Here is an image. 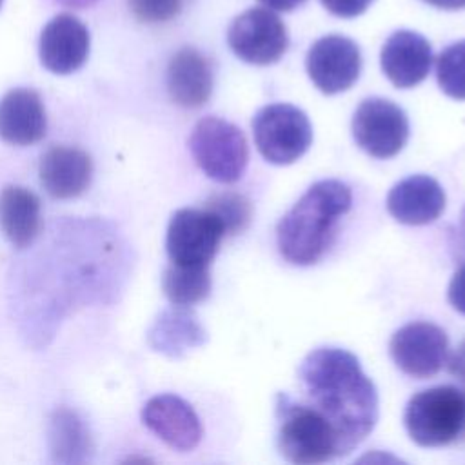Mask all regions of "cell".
Here are the masks:
<instances>
[{
	"label": "cell",
	"mask_w": 465,
	"mask_h": 465,
	"mask_svg": "<svg viewBox=\"0 0 465 465\" xmlns=\"http://www.w3.org/2000/svg\"><path fill=\"white\" fill-rule=\"evenodd\" d=\"M389 351L401 372L425 380L447 361L449 340L441 327L430 322H412L392 334Z\"/></svg>",
	"instance_id": "8fae6325"
},
{
	"label": "cell",
	"mask_w": 465,
	"mask_h": 465,
	"mask_svg": "<svg viewBox=\"0 0 465 465\" xmlns=\"http://www.w3.org/2000/svg\"><path fill=\"white\" fill-rule=\"evenodd\" d=\"M263 5L274 11H292L302 5L305 0H260Z\"/></svg>",
	"instance_id": "4dcf8cb0"
},
{
	"label": "cell",
	"mask_w": 465,
	"mask_h": 465,
	"mask_svg": "<svg viewBox=\"0 0 465 465\" xmlns=\"http://www.w3.org/2000/svg\"><path fill=\"white\" fill-rule=\"evenodd\" d=\"M49 452L58 463H84L91 454V436L84 420L71 409H56L47 427Z\"/></svg>",
	"instance_id": "7402d4cb"
},
{
	"label": "cell",
	"mask_w": 465,
	"mask_h": 465,
	"mask_svg": "<svg viewBox=\"0 0 465 465\" xmlns=\"http://www.w3.org/2000/svg\"><path fill=\"white\" fill-rule=\"evenodd\" d=\"M205 340V329L185 305H173L162 311L147 331V341L153 351L169 358H180L203 345Z\"/></svg>",
	"instance_id": "ffe728a7"
},
{
	"label": "cell",
	"mask_w": 465,
	"mask_h": 465,
	"mask_svg": "<svg viewBox=\"0 0 465 465\" xmlns=\"http://www.w3.org/2000/svg\"><path fill=\"white\" fill-rule=\"evenodd\" d=\"M449 371L454 378L465 383V340L456 347L449 360Z\"/></svg>",
	"instance_id": "f1b7e54d"
},
{
	"label": "cell",
	"mask_w": 465,
	"mask_h": 465,
	"mask_svg": "<svg viewBox=\"0 0 465 465\" xmlns=\"http://www.w3.org/2000/svg\"><path fill=\"white\" fill-rule=\"evenodd\" d=\"M276 441L285 460L300 465H316L345 456L336 429L307 401L280 392L276 396Z\"/></svg>",
	"instance_id": "277c9868"
},
{
	"label": "cell",
	"mask_w": 465,
	"mask_h": 465,
	"mask_svg": "<svg viewBox=\"0 0 465 465\" xmlns=\"http://www.w3.org/2000/svg\"><path fill=\"white\" fill-rule=\"evenodd\" d=\"M352 193L340 180H320L282 216L276 227L280 254L292 265H312L327 251L338 220L351 209Z\"/></svg>",
	"instance_id": "3957f363"
},
{
	"label": "cell",
	"mask_w": 465,
	"mask_h": 465,
	"mask_svg": "<svg viewBox=\"0 0 465 465\" xmlns=\"http://www.w3.org/2000/svg\"><path fill=\"white\" fill-rule=\"evenodd\" d=\"M127 269V245L113 223L54 222L44 243L22 256L11 274L9 298L20 334L33 347H45L78 307L113 303Z\"/></svg>",
	"instance_id": "6da1fadb"
},
{
	"label": "cell",
	"mask_w": 465,
	"mask_h": 465,
	"mask_svg": "<svg viewBox=\"0 0 465 465\" xmlns=\"http://www.w3.org/2000/svg\"><path fill=\"white\" fill-rule=\"evenodd\" d=\"M307 403L336 429L345 454L354 450L378 421V392L358 358L340 347L309 352L298 369Z\"/></svg>",
	"instance_id": "7a4b0ae2"
},
{
	"label": "cell",
	"mask_w": 465,
	"mask_h": 465,
	"mask_svg": "<svg viewBox=\"0 0 465 465\" xmlns=\"http://www.w3.org/2000/svg\"><path fill=\"white\" fill-rule=\"evenodd\" d=\"M323 7L340 18H354L361 15L372 0H322Z\"/></svg>",
	"instance_id": "4316f807"
},
{
	"label": "cell",
	"mask_w": 465,
	"mask_h": 465,
	"mask_svg": "<svg viewBox=\"0 0 465 465\" xmlns=\"http://www.w3.org/2000/svg\"><path fill=\"white\" fill-rule=\"evenodd\" d=\"M434 7H440V9H463L465 7V0H423Z\"/></svg>",
	"instance_id": "1f68e13d"
},
{
	"label": "cell",
	"mask_w": 465,
	"mask_h": 465,
	"mask_svg": "<svg viewBox=\"0 0 465 465\" xmlns=\"http://www.w3.org/2000/svg\"><path fill=\"white\" fill-rule=\"evenodd\" d=\"M47 131V116L35 89L16 87L0 98V140L13 145L40 142Z\"/></svg>",
	"instance_id": "ac0fdd59"
},
{
	"label": "cell",
	"mask_w": 465,
	"mask_h": 465,
	"mask_svg": "<svg viewBox=\"0 0 465 465\" xmlns=\"http://www.w3.org/2000/svg\"><path fill=\"white\" fill-rule=\"evenodd\" d=\"M436 80L447 96L465 100V40L450 44L440 53L436 60Z\"/></svg>",
	"instance_id": "cb8c5ba5"
},
{
	"label": "cell",
	"mask_w": 465,
	"mask_h": 465,
	"mask_svg": "<svg viewBox=\"0 0 465 465\" xmlns=\"http://www.w3.org/2000/svg\"><path fill=\"white\" fill-rule=\"evenodd\" d=\"M0 229L16 249H27L42 231L40 198L27 187L5 185L0 191Z\"/></svg>",
	"instance_id": "44dd1931"
},
{
	"label": "cell",
	"mask_w": 465,
	"mask_h": 465,
	"mask_svg": "<svg viewBox=\"0 0 465 465\" xmlns=\"http://www.w3.org/2000/svg\"><path fill=\"white\" fill-rule=\"evenodd\" d=\"M207 209L216 214L223 225L225 234H236L245 229L251 220V203L245 196L236 193L216 194L207 202Z\"/></svg>",
	"instance_id": "d4e9b609"
},
{
	"label": "cell",
	"mask_w": 465,
	"mask_h": 465,
	"mask_svg": "<svg viewBox=\"0 0 465 465\" xmlns=\"http://www.w3.org/2000/svg\"><path fill=\"white\" fill-rule=\"evenodd\" d=\"M38 174L47 194L58 200H69L80 196L89 187L93 162L91 156L78 147L53 145L42 154Z\"/></svg>",
	"instance_id": "e0dca14e"
},
{
	"label": "cell",
	"mask_w": 465,
	"mask_h": 465,
	"mask_svg": "<svg viewBox=\"0 0 465 465\" xmlns=\"http://www.w3.org/2000/svg\"><path fill=\"white\" fill-rule=\"evenodd\" d=\"M162 287L173 305H194L211 292L209 267L171 263L163 272Z\"/></svg>",
	"instance_id": "603a6c76"
},
{
	"label": "cell",
	"mask_w": 465,
	"mask_h": 465,
	"mask_svg": "<svg viewBox=\"0 0 465 465\" xmlns=\"http://www.w3.org/2000/svg\"><path fill=\"white\" fill-rule=\"evenodd\" d=\"M227 44L240 60L269 65L287 51L289 35L278 15L271 9L252 7L232 20L227 31Z\"/></svg>",
	"instance_id": "9c48e42d"
},
{
	"label": "cell",
	"mask_w": 465,
	"mask_h": 465,
	"mask_svg": "<svg viewBox=\"0 0 465 465\" xmlns=\"http://www.w3.org/2000/svg\"><path fill=\"white\" fill-rule=\"evenodd\" d=\"M411 440L420 447H443L465 440V389L438 385L414 394L403 414Z\"/></svg>",
	"instance_id": "5b68a950"
},
{
	"label": "cell",
	"mask_w": 465,
	"mask_h": 465,
	"mask_svg": "<svg viewBox=\"0 0 465 465\" xmlns=\"http://www.w3.org/2000/svg\"><path fill=\"white\" fill-rule=\"evenodd\" d=\"M352 136L369 156L392 158L409 138L407 114L391 100L367 98L354 111Z\"/></svg>",
	"instance_id": "30bf717a"
},
{
	"label": "cell",
	"mask_w": 465,
	"mask_h": 465,
	"mask_svg": "<svg viewBox=\"0 0 465 465\" xmlns=\"http://www.w3.org/2000/svg\"><path fill=\"white\" fill-rule=\"evenodd\" d=\"M223 234V225L207 207L178 209L167 225V256L176 265L209 267Z\"/></svg>",
	"instance_id": "ba28073f"
},
{
	"label": "cell",
	"mask_w": 465,
	"mask_h": 465,
	"mask_svg": "<svg viewBox=\"0 0 465 465\" xmlns=\"http://www.w3.org/2000/svg\"><path fill=\"white\" fill-rule=\"evenodd\" d=\"M380 64L392 85L409 89L427 78L432 65V47L420 33L401 29L383 44Z\"/></svg>",
	"instance_id": "9a60e30c"
},
{
	"label": "cell",
	"mask_w": 465,
	"mask_h": 465,
	"mask_svg": "<svg viewBox=\"0 0 465 465\" xmlns=\"http://www.w3.org/2000/svg\"><path fill=\"white\" fill-rule=\"evenodd\" d=\"M452 245L461 254H465V207L460 214V220H458V225H456V231H454V243Z\"/></svg>",
	"instance_id": "f546056e"
},
{
	"label": "cell",
	"mask_w": 465,
	"mask_h": 465,
	"mask_svg": "<svg viewBox=\"0 0 465 465\" xmlns=\"http://www.w3.org/2000/svg\"><path fill=\"white\" fill-rule=\"evenodd\" d=\"M449 302L458 312L465 316V265L454 272L449 283Z\"/></svg>",
	"instance_id": "83f0119b"
},
{
	"label": "cell",
	"mask_w": 465,
	"mask_h": 465,
	"mask_svg": "<svg viewBox=\"0 0 465 465\" xmlns=\"http://www.w3.org/2000/svg\"><path fill=\"white\" fill-rule=\"evenodd\" d=\"M2 2H4V0H0V7H2Z\"/></svg>",
	"instance_id": "836d02e7"
},
{
	"label": "cell",
	"mask_w": 465,
	"mask_h": 465,
	"mask_svg": "<svg viewBox=\"0 0 465 465\" xmlns=\"http://www.w3.org/2000/svg\"><path fill=\"white\" fill-rule=\"evenodd\" d=\"M89 31L71 13L53 16L40 33V62L54 74L78 71L89 56Z\"/></svg>",
	"instance_id": "4fadbf2b"
},
{
	"label": "cell",
	"mask_w": 465,
	"mask_h": 465,
	"mask_svg": "<svg viewBox=\"0 0 465 465\" xmlns=\"http://www.w3.org/2000/svg\"><path fill=\"white\" fill-rule=\"evenodd\" d=\"M133 15L140 22L147 24H158V22H167L174 18L180 9L183 0H127Z\"/></svg>",
	"instance_id": "484cf974"
},
{
	"label": "cell",
	"mask_w": 465,
	"mask_h": 465,
	"mask_svg": "<svg viewBox=\"0 0 465 465\" xmlns=\"http://www.w3.org/2000/svg\"><path fill=\"white\" fill-rule=\"evenodd\" d=\"M385 205L396 222L425 225L443 213L445 193L432 176L412 174L392 185Z\"/></svg>",
	"instance_id": "2e32d148"
},
{
	"label": "cell",
	"mask_w": 465,
	"mask_h": 465,
	"mask_svg": "<svg viewBox=\"0 0 465 465\" xmlns=\"http://www.w3.org/2000/svg\"><path fill=\"white\" fill-rule=\"evenodd\" d=\"M252 134L260 154L276 165L296 162L312 142V127L307 114L291 104L262 107L252 118Z\"/></svg>",
	"instance_id": "52a82bcc"
},
{
	"label": "cell",
	"mask_w": 465,
	"mask_h": 465,
	"mask_svg": "<svg viewBox=\"0 0 465 465\" xmlns=\"http://www.w3.org/2000/svg\"><path fill=\"white\" fill-rule=\"evenodd\" d=\"M58 4L65 5V7H73V9H85L91 7L93 4H96L98 0H56Z\"/></svg>",
	"instance_id": "d6a6232c"
},
{
	"label": "cell",
	"mask_w": 465,
	"mask_h": 465,
	"mask_svg": "<svg viewBox=\"0 0 465 465\" xmlns=\"http://www.w3.org/2000/svg\"><path fill=\"white\" fill-rule=\"evenodd\" d=\"M305 67L322 93L336 94L347 91L361 71L360 47L347 36L327 35L311 45Z\"/></svg>",
	"instance_id": "7c38bea8"
},
{
	"label": "cell",
	"mask_w": 465,
	"mask_h": 465,
	"mask_svg": "<svg viewBox=\"0 0 465 465\" xmlns=\"http://www.w3.org/2000/svg\"><path fill=\"white\" fill-rule=\"evenodd\" d=\"M167 91L171 100L180 107H202L213 93L209 60L194 47L176 51L167 65Z\"/></svg>",
	"instance_id": "d6986e66"
},
{
	"label": "cell",
	"mask_w": 465,
	"mask_h": 465,
	"mask_svg": "<svg viewBox=\"0 0 465 465\" xmlns=\"http://www.w3.org/2000/svg\"><path fill=\"white\" fill-rule=\"evenodd\" d=\"M189 149L198 167L220 183L240 180L249 160L243 133L218 116L202 118L194 125L189 136Z\"/></svg>",
	"instance_id": "8992f818"
},
{
	"label": "cell",
	"mask_w": 465,
	"mask_h": 465,
	"mask_svg": "<svg viewBox=\"0 0 465 465\" xmlns=\"http://www.w3.org/2000/svg\"><path fill=\"white\" fill-rule=\"evenodd\" d=\"M142 421L176 450L194 449L203 436L198 414L176 394L153 396L142 409Z\"/></svg>",
	"instance_id": "5bb4252c"
}]
</instances>
